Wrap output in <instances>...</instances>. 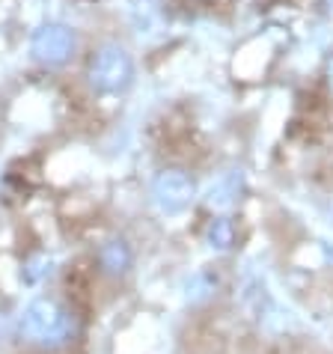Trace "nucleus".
Listing matches in <instances>:
<instances>
[{"label":"nucleus","mask_w":333,"mask_h":354,"mask_svg":"<svg viewBox=\"0 0 333 354\" xmlns=\"http://www.w3.org/2000/svg\"><path fill=\"white\" fill-rule=\"evenodd\" d=\"M24 330H27V337L36 339V342H60L68 337V319L54 307V304L39 301L27 310Z\"/></svg>","instance_id":"1"}]
</instances>
